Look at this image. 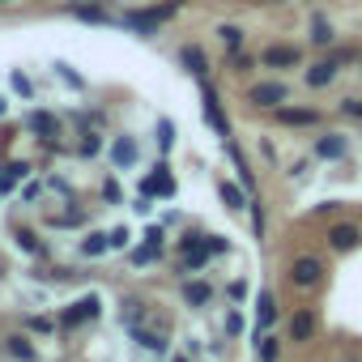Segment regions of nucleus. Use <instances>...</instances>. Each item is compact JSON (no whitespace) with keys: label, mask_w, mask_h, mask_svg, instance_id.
Here are the masks:
<instances>
[{"label":"nucleus","mask_w":362,"mask_h":362,"mask_svg":"<svg viewBox=\"0 0 362 362\" xmlns=\"http://www.w3.org/2000/svg\"><path fill=\"white\" fill-rule=\"evenodd\" d=\"M111 158H115V166H132V162H136V141H132V136H119V141L111 145Z\"/></svg>","instance_id":"nucleus-11"},{"label":"nucleus","mask_w":362,"mask_h":362,"mask_svg":"<svg viewBox=\"0 0 362 362\" xmlns=\"http://www.w3.org/2000/svg\"><path fill=\"white\" fill-rule=\"evenodd\" d=\"M345 149H349V141H345L341 132H328V136L315 141V158H328V162H332V158H345Z\"/></svg>","instance_id":"nucleus-7"},{"label":"nucleus","mask_w":362,"mask_h":362,"mask_svg":"<svg viewBox=\"0 0 362 362\" xmlns=\"http://www.w3.org/2000/svg\"><path fill=\"white\" fill-rule=\"evenodd\" d=\"M94 315H98V298H94V294H86V298H77V303L60 315V324H69V328H73V324H81V320H94Z\"/></svg>","instance_id":"nucleus-6"},{"label":"nucleus","mask_w":362,"mask_h":362,"mask_svg":"<svg viewBox=\"0 0 362 362\" xmlns=\"http://www.w3.org/2000/svg\"><path fill=\"white\" fill-rule=\"evenodd\" d=\"M141 192H145V197H153V192H158V197H170V192H175V179L166 175V166H158V175L145 179V188H141Z\"/></svg>","instance_id":"nucleus-10"},{"label":"nucleus","mask_w":362,"mask_h":362,"mask_svg":"<svg viewBox=\"0 0 362 362\" xmlns=\"http://www.w3.org/2000/svg\"><path fill=\"white\" fill-rule=\"evenodd\" d=\"M273 324V294H260V328Z\"/></svg>","instance_id":"nucleus-21"},{"label":"nucleus","mask_w":362,"mask_h":362,"mask_svg":"<svg viewBox=\"0 0 362 362\" xmlns=\"http://www.w3.org/2000/svg\"><path fill=\"white\" fill-rule=\"evenodd\" d=\"M311 43H320V47H328V43H332V26H328L324 18H315V22H311Z\"/></svg>","instance_id":"nucleus-18"},{"label":"nucleus","mask_w":362,"mask_h":362,"mask_svg":"<svg viewBox=\"0 0 362 362\" xmlns=\"http://www.w3.org/2000/svg\"><path fill=\"white\" fill-rule=\"evenodd\" d=\"M141 311H145V307H141V303H136V298H128V303H124V311H119V315H124V320H128V324H132V328H136V320H141Z\"/></svg>","instance_id":"nucleus-22"},{"label":"nucleus","mask_w":362,"mask_h":362,"mask_svg":"<svg viewBox=\"0 0 362 362\" xmlns=\"http://www.w3.org/2000/svg\"><path fill=\"white\" fill-rule=\"evenodd\" d=\"M26 128H30V132H43V136H56V115L30 111V115H26Z\"/></svg>","instance_id":"nucleus-12"},{"label":"nucleus","mask_w":362,"mask_h":362,"mask_svg":"<svg viewBox=\"0 0 362 362\" xmlns=\"http://www.w3.org/2000/svg\"><path fill=\"white\" fill-rule=\"evenodd\" d=\"M128 243V230H111V247H124Z\"/></svg>","instance_id":"nucleus-31"},{"label":"nucleus","mask_w":362,"mask_h":362,"mask_svg":"<svg viewBox=\"0 0 362 362\" xmlns=\"http://www.w3.org/2000/svg\"><path fill=\"white\" fill-rule=\"evenodd\" d=\"M230 69H235V73H247V69H252V56H239V52H235V56H230Z\"/></svg>","instance_id":"nucleus-26"},{"label":"nucleus","mask_w":362,"mask_h":362,"mask_svg":"<svg viewBox=\"0 0 362 362\" xmlns=\"http://www.w3.org/2000/svg\"><path fill=\"white\" fill-rule=\"evenodd\" d=\"M0 115H5V98H0Z\"/></svg>","instance_id":"nucleus-32"},{"label":"nucleus","mask_w":362,"mask_h":362,"mask_svg":"<svg viewBox=\"0 0 362 362\" xmlns=\"http://www.w3.org/2000/svg\"><path fill=\"white\" fill-rule=\"evenodd\" d=\"M18 243H22V247H26V252H39V239H35V235H30V230H22V235H18Z\"/></svg>","instance_id":"nucleus-28"},{"label":"nucleus","mask_w":362,"mask_h":362,"mask_svg":"<svg viewBox=\"0 0 362 362\" xmlns=\"http://www.w3.org/2000/svg\"><path fill=\"white\" fill-rule=\"evenodd\" d=\"M358 243H362V230H358L354 222H341V226L328 230V247H332V252H354Z\"/></svg>","instance_id":"nucleus-4"},{"label":"nucleus","mask_w":362,"mask_h":362,"mask_svg":"<svg viewBox=\"0 0 362 362\" xmlns=\"http://www.w3.org/2000/svg\"><path fill=\"white\" fill-rule=\"evenodd\" d=\"M277 124L311 128V124H320V111H311V107H277Z\"/></svg>","instance_id":"nucleus-5"},{"label":"nucleus","mask_w":362,"mask_h":362,"mask_svg":"<svg viewBox=\"0 0 362 362\" xmlns=\"http://www.w3.org/2000/svg\"><path fill=\"white\" fill-rule=\"evenodd\" d=\"M98 149H103V141H98V136H86V141H81V153H86V158H90V153H98Z\"/></svg>","instance_id":"nucleus-27"},{"label":"nucleus","mask_w":362,"mask_h":362,"mask_svg":"<svg viewBox=\"0 0 362 362\" xmlns=\"http://www.w3.org/2000/svg\"><path fill=\"white\" fill-rule=\"evenodd\" d=\"M320 281H324V264H320L315 256H298V260L290 264V286L311 290V286H320Z\"/></svg>","instance_id":"nucleus-1"},{"label":"nucleus","mask_w":362,"mask_h":362,"mask_svg":"<svg viewBox=\"0 0 362 362\" xmlns=\"http://www.w3.org/2000/svg\"><path fill=\"white\" fill-rule=\"evenodd\" d=\"M358 64H362V52H358Z\"/></svg>","instance_id":"nucleus-33"},{"label":"nucleus","mask_w":362,"mask_h":362,"mask_svg":"<svg viewBox=\"0 0 362 362\" xmlns=\"http://www.w3.org/2000/svg\"><path fill=\"white\" fill-rule=\"evenodd\" d=\"M247 98H252L256 107H273V111H277V107L290 98V90H286L281 81H260V86H252V94H247Z\"/></svg>","instance_id":"nucleus-2"},{"label":"nucleus","mask_w":362,"mask_h":362,"mask_svg":"<svg viewBox=\"0 0 362 362\" xmlns=\"http://www.w3.org/2000/svg\"><path fill=\"white\" fill-rule=\"evenodd\" d=\"M56 69H60V77H64V81H69V86H81V77H77V73H73V69H69V64H56Z\"/></svg>","instance_id":"nucleus-29"},{"label":"nucleus","mask_w":362,"mask_h":362,"mask_svg":"<svg viewBox=\"0 0 362 362\" xmlns=\"http://www.w3.org/2000/svg\"><path fill=\"white\" fill-rule=\"evenodd\" d=\"M184 298H188L192 307H205V303L214 298V286H209V281H188V286H184Z\"/></svg>","instance_id":"nucleus-13"},{"label":"nucleus","mask_w":362,"mask_h":362,"mask_svg":"<svg viewBox=\"0 0 362 362\" xmlns=\"http://www.w3.org/2000/svg\"><path fill=\"white\" fill-rule=\"evenodd\" d=\"M179 60H184V64H188V73H197V77H205V69H209L201 47H184V52H179Z\"/></svg>","instance_id":"nucleus-14"},{"label":"nucleus","mask_w":362,"mask_h":362,"mask_svg":"<svg viewBox=\"0 0 362 362\" xmlns=\"http://www.w3.org/2000/svg\"><path fill=\"white\" fill-rule=\"evenodd\" d=\"M341 115H354V119L362 124V98H345V103H341Z\"/></svg>","instance_id":"nucleus-25"},{"label":"nucleus","mask_w":362,"mask_h":362,"mask_svg":"<svg viewBox=\"0 0 362 362\" xmlns=\"http://www.w3.org/2000/svg\"><path fill=\"white\" fill-rule=\"evenodd\" d=\"M136 341H141L145 349H158V354L166 349V341H162V337H153V332H141V328H136Z\"/></svg>","instance_id":"nucleus-23"},{"label":"nucleus","mask_w":362,"mask_h":362,"mask_svg":"<svg viewBox=\"0 0 362 362\" xmlns=\"http://www.w3.org/2000/svg\"><path fill=\"white\" fill-rule=\"evenodd\" d=\"M0 5H9V0H0Z\"/></svg>","instance_id":"nucleus-34"},{"label":"nucleus","mask_w":362,"mask_h":362,"mask_svg":"<svg viewBox=\"0 0 362 362\" xmlns=\"http://www.w3.org/2000/svg\"><path fill=\"white\" fill-rule=\"evenodd\" d=\"M222 201H226L230 209H243V192H239L235 184H222Z\"/></svg>","instance_id":"nucleus-20"},{"label":"nucleus","mask_w":362,"mask_h":362,"mask_svg":"<svg viewBox=\"0 0 362 362\" xmlns=\"http://www.w3.org/2000/svg\"><path fill=\"white\" fill-rule=\"evenodd\" d=\"M205 119L218 128V136H230V124H226V115H222V107H218V94L205 86Z\"/></svg>","instance_id":"nucleus-9"},{"label":"nucleus","mask_w":362,"mask_h":362,"mask_svg":"<svg viewBox=\"0 0 362 362\" xmlns=\"http://www.w3.org/2000/svg\"><path fill=\"white\" fill-rule=\"evenodd\" d=\"M311 337H315V315L303 307L290 315V341H311Z\"/></svg>","instance_id":"nucleus-8"},{"label":"nucleus","mask_w":362,"mask_h":362,"mask_svg":"<svg viewBox=\"0 0 362 362\" xmlns=\"http://www.w3.org/2000/svg\"><path fill=\"white\" fill-rule=\"evenodd\" d=\"M13 90H18L22 98H30V94H35V86H30V77H26V73H13Z\"/></svg>","instance_id":"nucleus-24"},{"label":"nucleus","mask_w":362,"mask_h":362,"mask_svg":"<svg viewBox=\"0 0 362 362\" xmlns=\"http://www.w3.org/2000/svg\"><path fill=\"white\" fill-rule=\"evenodd\" d=\"M73 13H77L81 22H98V26H103V22H111V18H107L98 5H73Z\"/></svg>","instance_id":"nucleus-17"},{"label":"nucleus","mask_w":362,"mask_h":362,"mask_svg":"<svg viewBox=\"0 0 362 362\" xmlns=\"http://www.w3.org/2000/svg\"><path fill=\"white\" fill-rule=\"evenodd\" d=\"M111 247V235H90L86 243H81V256H103Z\"/></svg>","instance_id":"nucleus-15"},{"label":"nucleus","mask_w":362,"mask_h":362,"mask_svg":"<svg viewBox=\"0 0 362 362\" xmlns=\"http://www.w3.org/2000/svg\"><path fill=\"white\" fill-rule=\"evenodd\" d=\"M239 328H243V315H239V311H230V315H226V332H239Z\"/></svg>","instance_id":"nucleus-30"},{"label":"nucleus","mask_w":362,"mask_h":362,"mask_svg":"<svg viewBox=\"0 0 362 362\" xmlns=\"http://www.w3.org/2000/svg\"><path fill=\"white\" fill-rule=\"evenodd\" d=\"M218 35H222V43H226L230 52H239V43H243V30H239V26H222Z\"/></svg>","instance_id":"nucleus-19"},{"label":"nucleus","mask_w":362,"mask_h":362,"mask_svg":"<svg viewBox=\"0 0 362 362\" xmlns=\"http://www.w3.org/2000/svg\"><path fill=\"white\" fill-rule=\"evenodd\" d=\"M9 354L22 358V362H35V345H30L26 337H9Z\"/></svg>","instance_id":"nucleus-16"},{"label":"nucleus","mask_w":362,"mask_h":362,"mask_svg":"<svg viewBox=\"0 0 362 362\" xmlns=\"http://www.w3.org/2000/svg\"><path fill=\"white\" fill-rule=\"evenodd\" d=\"M298 60H303V52H298V47H286V43H273V47H264V56H260L264 69H294Z\"/></svg>","instance_id":"nucleus-3"}]
</instances>
